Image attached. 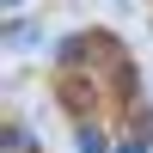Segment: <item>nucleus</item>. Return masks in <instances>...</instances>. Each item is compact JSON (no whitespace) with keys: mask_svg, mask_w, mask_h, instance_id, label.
<instances>
[{"mask_svg":"<svg viewBox=\"0 0 153 153\" xmlns=\"http://www.w3.org/2000/svg\"><path fill=\"white\" fill-rule=\"evenodd\" d=\"M0 6H6V12H19V6H25V0H0Z\"/></svg>","mask_w":153,"mask_h":153,"instance_id":"obj_3","label":"nucleus"},{"mask_svg":"<svg viewBox=\"0 0 153 153\" xmlns=\"http://www.w3.org/2000/svg\"><path fill=\"white\" fill-rule=\"evenodd\" d=\"M0 153H31V129H25V123H6V135H0Z\"/></svg>","mask_w":153,"mask_h":153,"instance_id":"obj_2","label":"nucleus"},{"mask_svg":"<svg viewBox=\"0 0 153 153\" xmlns=\"http://www.w3.org/2000/svg\"><path fill=\"white\" fill-rule=\"evenodd\" d=\"M74 147H80V153H117V141H110V135L98 129L92 117H80V123H74Z\"/></svg>","mask_w":153,"mask_h":153,"instance_id":"obj_1","label":"nucleus"}]
</instances>
